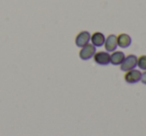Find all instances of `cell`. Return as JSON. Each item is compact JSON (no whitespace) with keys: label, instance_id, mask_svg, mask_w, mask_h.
I'll list each match as a JSON object with an SVG mask.
<instances>
[{"label":"cell","instance_id":"obj_1","mask_svg":"<svg viewBox=\"0 0 146 136\" xmlns=\"http://www.w3.org/2000/svg\"><path fill=\"white\" fill-rule=\"evenodd\" d=\"M137 66V57L135 55H128L120 64V70L123 72L130 71Z\"/></svg>","mask_w":146,"mask_h":136},{"label":"cell","instance_id":"obj_2","mask_svg":"<svg viewBox=\"0 0 146 136\" xmlns=\"http://www.w3.org/2000/svg\"><path fill=\"white\" fill-rule=\"evenodd\" d=\"M94 53H96V47L92 44H87L82 47L81 51H80V58L84 61H88L94 57Z\"/></svg>","mask_w":146,"mask_h":136},{"label":"cell","instance_id":"obj_3","mask_svg":"<svg viewBox=\"0 0 146 136\" xmlns=\"http://www.w3.org/2000/svg\"><path fill=\"white\" fill-rule=\"evenodd\" d=\"M141 79V73L138 70H130V71H127L126 74L124 75V81L127 82V84H136V82H140Z\"/></svg>","mask_w":146,"mask_h":136},{"label":"cell","instance_id":"obj_4","mask_svg":"<svg viewBox=\"0 0 146 136\" xmlns=\"http://www.w3.org/2000/svg\"><path fill=\"white\" fill-rule=\"evenodd\" d=\"M94 60L98 65L100 66H106L110 64V57L108 52L100 51V52H96L94 55Z\"/></svg>","mask_w":146,"mask_h":136},{"label":"cell","instance_id":"obj_5","mask_svg":"<svg viewBox=\"0 0 146 136\" xmlns=\"http://www.w3.org/2000/svg\"><path fill=\"white\" fill-rule=\"evenodd\" d=\"M90 40V34L88 31H82L76 37V45L78 47H84L85 45L88 44Z\"/></svg>","mask_w":146,"mask_h":136},{"label":"cell","instance_id":"obj_6","mask_svg":"<svg viewBox=\"0 0 146 136\" xmlns=\"http://www.w3.org/2000/svg\"><path fill=\"white\" fill-rule=\"evenodd\" d=\"M104 45L108 52H113V51H115L116 47H117V41H116L115 35H113V34L108 35V37L106 38V41H104Z\"/></svg>","mask_w":146,"mask_h":136},{"label":"cell","instance_id":"obj_7","mask_svg":"<svg viewBox=\"0 0 146 136\" xmlns=\"http://www.w3.org/2000/svg\"><path fill=\"white\" fill-rule=\"evenodd\" d=\"M117 41V46H119L120 48H128L131 45V38L128 34L125 33H121L116 37Z\"/></svg>","mask_w":146,"mask_h":136},{"label":"cell","instance_id":"obj_8","mask_svg":"<svg viewBox=\"0 0 146 136\" xmlns=\"http://www.w3.org/2000/svg\"><path fill=\"white\" fill-rule=\"evenodd\" d=\"M90 41H92V44L94 47H100L104 46V41H106V37L102 33L100 32H96L90 36Z\"/></svg>","mask_w":146,"mask_h":136},{"label":"cell","instance_id":"obj_9","mask_svg":"<svg viewBox=\"0 0 146 136\" xmlns=\"http://www.w3.org/2000/svg\"><path fill=\"white\" fill-rule=\"evenodd\" d=\"M110 63L112 64L113 66H118L123 62L125 56H124V53L121 52V51H113L112 54L110 55Z\"/></svg>","mask_w":146,"mask_h":136},{"label":"cell","instance_id":"obj_10","mask_svg":"<svg viewBox=\"0 0 146 136\" xmlns=\"http://www.w3.org/2000/svg\"><path fill=\"white\" fill-rule=\"evenodd\" d=\"M137 67L140 70L145 71L146 70V56L142 55L139 58H137Z\"/></svg>","mask_w":146,"mask_h":136},{"label":"cell","instance_id":"obj_11","mask_svg":"<svg viewBox=\"0 0 146 136\" xmlns=\"http://www.w3.org/2000/svg\"><path fill=\"white\" fill-rule=\"evenodd\" d=\"M140 81L143 82L144 84H146V70L143 73H141V79H140Z\"/></svg>","mask_w":146,"mask_h":136}]
</instances>
